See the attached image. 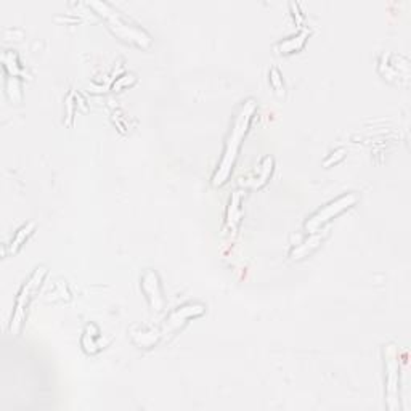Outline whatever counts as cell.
I'll use <instances>...</instances> for the list:
<instances>
[{"instance_id":"cell-1","label":"cell","mask_w":411,"mask_h":411,"mask_svg":"<svg viewBox=\"0 0 411 411\" xmlns=\"http://www.w3.org/2000/svg\"><path fill=\"white\" fill-rule=\"evenodd\" d=\"M254 111H256L254 100H246V102L242 105V108H239V111L237 113V116H234L232 131H230V135H228L227 143H225L224 156H222V160L219 162V166H217V170H215V174L213 177V184L215 186L224 185L227 179L230 177L232 169L234 166V161H237L238 151H239V148H242V142H243L244 135H246V132H248V129L251 126Z\"/></svg>"},{"instance_id":"cell-12","label":"cell","mask_w":411,"mask_h":411,"mask_svg":"<svg viewBox=\"0 0 411 411\" xmlns=\"http://www.w3.org/2000/svg\"><path fill=\"white\" fill-rule=\"evenodd\" d=\"M270 82H272V85L275 87V90H277L278 93L285 92L283 78H281V74L277 68H272V71H270Z\"/></svg>"},{"instance_id":"cell-7","label":"cell","mask_w":411,"mask_h":411,"mask_svg":"<svg viewBox=\"0 0 411 411\" xmlns=\"http://www.w3.org/2000/svg\"><path fill=\"white\" fill-rule=\"evenodd\" d=\"M142 290L145 292V296L148 297V301L151 304V307L157 310H162L164 307V297L161 291V283L160 278H157V273L155 270H146L142 277Z\"/></svg>"},{"instance_id":"cell-6","label":"cell","mask_w":411,"mask_h":411,"mask_svg":"<svg viewBox=\"0 0 411 411\" xmlns=\"http://www.w3.org/2000/svg\"><path fill=\"white\" fill-rule=\"evenodd\" d=\"M204 310H206V307L203 304L181 305V307H179L177 310H174V312L167 316L166 321H164L161 334L162 336H166V334L179 330L181 325H185V323L190 318H193V316L203 315Z\"/></svg>"},{"instance_id":"cell-10","label":"cell","mask_w":411,"mask_h":411,"mask_svg":"<svg viewBox=\"0 0 411 411\" xmlns=\"http://www.w3.org/2000/svg\"><path fill=\"white\" fill-rule=\"evenodd\" d=\"M307 36H309L307 31H301L297 34V36H292L290 39L283 40V42H280L278 49L283 52V54H292V52L301 50L305 44V39H307Z\"/></svg>"},{"instance_id":"cell-4","label":"cell","mask_w":411,"mask_h":411,"mask_svg":"<svg viewBox=\"0 0 411 411\" xmlns=\"http://www.w3.org/2000/svg\"><path fill=\"white\" fill-rule=\"evenodd\" d=\"M357 201L358 196L355 193H345V195H340L339 198L333 199V201L323 206L321 209L316 210L314 215H310L309 219L305 220V230H309L310 233L320 232V228L325 227L328 222L339 215L340 213H344L345 209L352 208Z\"/></svg>"},{"instance_id":"cell-5","label":"cell","mask_w":411,"mask_h":411,"mask_svg":"<svg viewBox=\"0 0 411 411\" xmlns=\"http://www.w3.org/2000/svg\"><path fill=\"white\" fill-rule=\"evenodd\" d=\"M386 395L387 407L395 411L398 408V381H400V363H398V352L393 344L386 345Z\"/></svg>"},{"instance_id":"cell-9","label":"cell","mask_w":411,"mask_h":411,"mask_svg":"<svg viewBox=\"0 0 411 411\" xmlns=\"http://www.w3.org/2000/svg\"><path fill=\"white\" fill-rule=\"evenodd\" d=\"M323 237H325V234H320L318 232H315L312 238L307 239V242L302 243L301 246H297V248L292 249V252H291V257H292V259H302V257L307 256L310 251L315 249L316 246H318V244L321 243Z\"/></svg>"},{"instance_id":"cell-3","label":"cell","mask_w":411,"mask_h":411,"mask_svg":"<svg viewBox=\"0 0 411 411\" xmlns=\"http://www.w3.org/2000/svg\"><path fill=\"white\" fill-rule=\"evenodd\" d=\"M47 275V267H37L34 272L31 273V277H29L25 285L21 286V290L18 292V296H16V304H15V312L11 315V321H10V333L16 336V334L20 333L23 323L26 320V312H28V307L31 301L36 296V292L39 291V287L42 286L44 283V278Z\"/></svg>"},{"instance_id":"cell-8","label":"cell","mask_w":411,"mask_h":411,"mask_svg":"<svg viewBox=\"0 0 411 411\" xmlns=\"http://www.w3.org/2000/svg\"><path fill=\"white\" fill-rule=\"evenodd\" d=\"M34 228H36V222H28V224L23 225L20 230L15 233V237L11 238V243H10V252H11V254H15V252L18 251L23 244H25L26 239L32 234Z\"/></svg>"},{"instance_id":"cell-2","label":"cell","mask_w":411,"mask_h":411,"mask_svg":"<svg viewBox=\"0 0 411 411\" xmlns=\"http://www.w3.org/2000/svg\"><path fill=\"white\" fill-rule=\"evenodd\" d=\"M93 8H97L100 15L107 20L108 26L111 28L116 36H119L121 39L129 40V42H133L140 47H148L151 44V37L146 34L143 29H140L137 26L127 23L122 16L119 15V11L114 10L107 2H92L90 4Z\"/></svg>"},{"instance_id":"cell-13","label":"cell","mask_w":411,"mask_h":411,"mask_svg":"<svg viewBox=\"0 0 411 411\" xmlns=\"http://www.w3.org/2000/svg\"><path fill=\"white\" fill-rule=\"evenodd\" d=\"M344 156V150H338L336 153H333V156H330L328 157V160L325 161V166H330V164L333 162V161H338V160H340V157Z\"/></svg>"},{"instance_id":"cell-11","label":"cell","mask_w":411,"mask_h":411,"mask_svg":"<svg viewBox=\"0 0 411 411\" xmlns=\"http://www.w3.org/2000/svg\"><path fill=\"white\" fill-rule=\"evenodd\" d=\"M239 222V193H237L230 201V209H228V227L232 230H237Z\"/></svg>"}]
</instances>
